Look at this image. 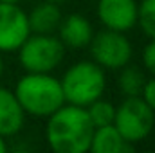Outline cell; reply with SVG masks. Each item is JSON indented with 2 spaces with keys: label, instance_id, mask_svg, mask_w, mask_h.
<instances>
[{
  "label": "cell",
  "instance_id": "obj_15",
  "mask_svg": "<svg viewBox=\"0 0 155 153\" xmlns=\"http://www.w3.org/2000/svg\"><path fill=\"white\" fill-rule=\"evenodd\" d=\"M137 25L144 36L155 38V0L137 2Z\"/></svg>",
  "mask_w": 155,
  "mask_h": 153
},
{
  "label": "cell",
  "instance_id": "obj_10",
  "mask_svg": "<svg viewBox=\"0 0 155 153\" xmlns=\"http://www.w3.org/2000/svg\"><path fill=\"white\" fill-rule=\"evenodd\" d=\"M25 122V112L20 106L13 90L0 86V135H16Z\"/></svg>",
  "mask_w": 155,
  "mask_h": 153
},
{
  "label": "cell",
  "instance_id": "obj_13",
  "mask_svg": "<svg viewBox=\"0 0 155 153\" xmlns=\"http://www.w3.org/2000/svg\"><path fill=\"white\" fill-rule=\"evenodd\" d=\"M121 70V74L117 77V86H119V90L128 97V96H141V92H143V86H144V83H146V76H144V72L139 69V67H135V65H124V67H121L119 69Z\"/></svg>",
  "mask_w": 155,
  "mask_h": 153
},
{
  "label": "cell",
  "instance_id": "obj_9",
  "mask_svg": "<svg viewBox=\"0 0 155 153\" xmlns=\"http://www.w3.org/2000/svg\"><path fill=\"white\" fill-rule=\"evenodd\" d=\"M92 36H94V29L90 20L79 13L63 16L58 25V38L61 40L65 47H71V49L88 47Z\"/></svg>",
  "mask_w": 155,
  "mask_h": 153
},
{
  "label": "cell",
  "instance_id": "obj_20",
  "mask_svg": "<svg viewBox=\"0 0 155 153\" xmlns=\"http://www.w3.org/2000/svg\"><path fill=\"white\" fill-rule=\"evenodd\" d=\"M47 2H54V4H63V2H67V0H47Z\"/></svg>",
  "mask_w": 155,
  "mask_h": 153
},
{
  "label": "cell",
  "instance_id": "obj_7",
  "mask_svg": "<svg viewBox=\"0 0 155 153\" xmlns=\"http://www.w3.org/2000/svg\"><path fill=\"white\" fill-rule=\"evenodd\" d=\"M31 34L27 13L11 2H0V52H15Z\"/></svg>",
  "mask_w": 155,
  "mask_h": 153
},
{
  "label": "cell",
  "instance_id": "obj_1",
  "mask_svg": "<svg viewBox=\"0 0 155 153\" xmlns=\"http://www.w3.org/2000/svg\"><path fill=\"white\" fill-rule=\"evenodd\" d=\"M94 135V124L87 110L76 105H61L47 117L45 139L56 153H87Z\"/></svg>",
  "mask_w": 155,
  "mask_h": 153
},
{
  "label": "cell",
  "instance_id": "obj_6",
  "mask_svg": "<svg viewBox=\"0 0 155 153\" xmlns=\"http://www.w3.org/2000/svg\"><path fill=\"white\" fill-rule=\"evenodd\" d=\"M88 47L92 61L97 63L103 70H119L130 63L134 54L132 43L124 33L112 29H103L101 33L94 34Z\"/></svg>",
  "mask_w": 155,
  "mask_h": 153
},
{
  "label": "cell",
  "instance_id": "obj_16",
  "mask_svg": "<svg viewBox=\"0 0 155 153\" xmlns=\"http://www.w3.org/2000/svg\"><path fill=\"white\" fill-rule=\"evenodd\" d=\"M143 65L152 76H155V38L150 40L143 49Z\"/></svg>",
  "mask_w": 155,
  "mask_h": 153
},
{
  "label": "cell",
  "instance_id": "obj_11",
  "mask_svg": "<svg viewBox=\"0 0 155 153\" xmlns=\"http://www.w3.org/2000/svg\"><path fill=\"white\" fill-rule=\"evenodd\" d=\"M61 18L63 15L60 4L47 2V0L40 2L38 5L31 9V13H27L31 33H40V34H52L54 31H58Z\"/></svg>",
  "mask_w": 155,
  "mask_h": 153
},
{
  "label": "cell",
  "instance_id": "obj_4",
  "mask_svg": "<svg viewBox=\"0 0 155 153\" xmlns=\"http://www.w3.org/2000/svg\"><path fill=\"white\" fill-rule=\"evenodd\" d=\"M65 58V45L54 34L31 33L18 47V61L25 72H52Z\"/></svg>",
  "mask_w": 155,
  "mask_h": 153
},
{
  "label": "cell",
  "instance_id": "obj_18",
  "mask_svg": "<svg viewBox=\"0 0 155 153\" xmlns=\"http://www.w3.org/2000/svg\"><path fill=\"white\" fill-rule=\"evenodd\" d=\"M7 150V144H5V137H2L0 135V153H4Z\"/></svg>",
  "mask_w": 155,
  "mask_h": 153
},
{
  "label": "cell",
  "instance_id": "obj_12",
  "mask_svg": "<svg viewBox=\"0 0 155 153\" xmlns=\"http://www.w3.org/2000/svg\"><path fill=\"white\" fill-rule=\"evenodd\" d=\"M134 144L126 142L123 135L117 132L114 124L107 126H97L94 128L92 142H90V151L94 153H123V151H132Z\"/></svg>",
  "mask_w": 155,
  "mask_h": 153
},
{
  "label": "cell",
  "instance_id": "obj_14",
  "mask_svg": "<svg viewBox=\"0 0 155 153\" xmlns=\"http://www.w3.org/2000/svg\"><path fill=\"white\" fill-rule=\"evenodd\" d=\"M87 114L90 117L94 128L97 126H107V124H114V115H116V106L110 101H105L103 97L92 101L88 106H85Z\"/></svg>",
  "mask_w": 155,
  "mask_h": 153
},
{
  "label": "cell",
  "instance_id": "obj_17",
  "mask_svg": "<svg viewBox=\"0 0 155 153\" xmlns=\"http://www.w3.org/2000/svg\"><path fill=\"white\" fill-rule=\"evenodd\" d=\"M141 97L144 99V103L155 112V76L152 79H146V83L143 86V92H141Z\"/></svg>",
  "mask_w": 155,
  "mask_h": 153
},
{
  "label": "cell",
  "instance_id": "obj_3",
  "mask_svg": "<svg viewBox=\"0 0 155 153\" xmlns=\"http://www.w3.org/2000/svg\"><path fill=\"white\" fill-rule=\"evenodd\" d=\"M65 103L88 106L92 101L103 97L107 88L105 70L92 60H83L71 65L60 79Z\"/></svg>",
  "mask_w": 155,
  "mask_h": 153
},
{
  "label": "cell",
  "instance_id": "obj_8",
  "mask_svg": "<svg viewBox=\"0 0 155 153\" xmlns=\"http://www.w3.org/2000/svg\"><path fill=\"white\" fill-rule=\"evenodd\" d=\"M96 13L105 29L126 33L137 25V0H97Z\"/></svg>",
  "mask_w": 155,
  "mask_h": 153
},
{
  "label": "cell",
  "instance_id": "obj_5",
  "mask_svg": "<svg viewBox=\"0 0 155 153\" xmlns=\"http://www.w3.org/2000/svg\"><path fill=\"white\" fill-rule=\"evenodd\" d=\"M155 124V112L141 96H128L116 106L114 126L130 144L144 141Z\"/></svg>",
  "mask_w": 155,
  "mask_h": 153
},
{
  "label": "cell",
  "instance_id": "obj_2",
  "mask_svg": "<svg viewBox=\"0 0 155 153\" xmlns=\"http://www.w3.org/2000/svg\"><path fill=\"white\" fill-rule=\"evenodd\" d=\"M13 92L25 115L33 117H49L65 105L61 83L51 72H25Z\"/></svg>",
  "mask_w": 155,
  "mask_h": 153
},
{
  "label": "cell",
  "instance_id": "obj_19",
  "mask_svg": "<svg viewBox=\"0 0 155 153\" xmlns=\"http://www.w3.org/2000/svg\"><path fill=\"white\" fill-rule=\"evenodd\" d=\"M2 74H4V58H2V52H0V79H2Z\"/></svg>",
  "mask_w": 155,
  "mask_h": 153
},
{
  "label": "cell",
  "instance_id": "obj_21",
  "mask_svg": "<svg viewBox=\"0 0 155 153\" xmlns=\"http://www.w3.org/2000/svg\"><path fill=\"white\" fill-rule=\"evenodd\" d=\"M0 2H11V4H18V2H22V0H0Z\"/></svg>",
  "mask_w": 155,
  "mask_h": 153
}]
</instances>
